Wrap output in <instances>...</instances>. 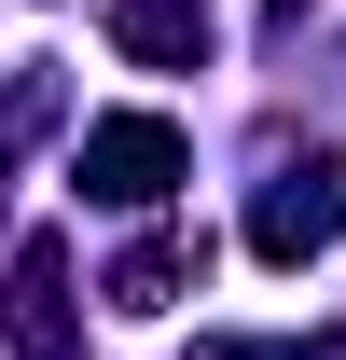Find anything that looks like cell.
<instances>
[{"label":"cell","mask_w":346,"mask_h":360,"mask_svg":"<svg viewBox=\"0 0 346 360\" xmlns=\"http://www.w3.org/2000/svg\"><path fill=\"white\" fill-rule=\"evenodd\" d=\"M56 291H70V264H56V236H28V250H14V291H0V333L28 360L56 347Z\"/></svg>","instance_id":"277c9868"},{"label":"cell","mask_w":346,"mask_h":360,"mask_svg":"<svg viewBox=\"0 0 346 360\" xmlns=\"http://www.w3.org/2000/svg\"><path fill=\"white\" fill-rule=\"evenodd\" d=\"M194 264H208V236H139L125 264H111V305H125V319L180 305V291H194Z\"/></svg>","instance_id":"3957f363"},{"label":"cell","mask_w":346,"mask_h":360,"mask_svg":"<svg viewBox=\"0 0 346 360\" xmlns=\"http://www.w3.org/2000/svg\"><path fill=\"white\" fill-rule=\"evenodd\" d=\"M125 56H208V0H125Z\"/></svg>","instance_id":"5b68a950"},{"label":"cell","mask_w":346,"mask_h":360,"mask_svg":"<svg viewBox=\"0 0 346 360\" xmlns=\"http://www.w3.org/2000/svg\"><path fill=\"white\" fill-rule=\"evenodd\" d=\"M333 236H346V153H305L291 180H263V208H250L263 264H305V250H333Z\"/></svg>","instance_id":"7a4b0ae2"},{"label":"cell","mask_w":346,"mask_h":360,"mask_svg":"<svg viewBox=\"0 0 346 360\" xmlns=\"http://www.w3.org/2000/svg\"><path fill=\"white\" fill-rule=\"evenodd\" d=\"M180 167H194V139H180L167 111H111V125H84V194H111V208L180 194Z\"/></svg>","instance_id":"6da1fadb"}]
</instances>
